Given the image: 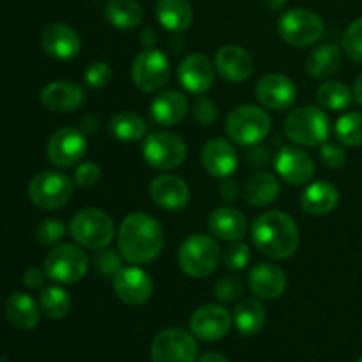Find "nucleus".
<instances>
[{
  "mask_svg": "<svg viewBox=\"0 0 362 362\" xmlns=\"http://www.w3.org/2000/svg\"><path fill=\"white\" fill-rule=\"evenodd\" d=\"M158 21L170 32H184L193 23V7L187 0H158Z\"/></svg>",
  "mask_w": 362,
  "mask_h": 362,
  "instance_id": "obj_31",
  "label": "nucleus"
},
{
  "mask_svg": "<svg viewBox=\"0 0 362 362\" xmlns=\"http://www.w3.org/2000/svg\"><path fill=\"white\" fill-rule=\"evenodd\" d=\"M87 152V140L80 129L62 127L52 134L46 147L49 163L57 168H69L78 165Z\"/></svg>",
  "mask_w": 362,
  "mask_h": 362,
  "instance_id": "obj_13",
  "label": "nucleus"
},
{
  "mask_svg": "<svg viewBox=\"0 0 362 362\" xmlns=\"http://www.w3.org/2000/svg\"><path fill=\"white\" fill-rule=\"evenodd\" d=\"M343 52L350 60L362 64V18L346 28L343 35Z\"/></svg>",
  "mask_w": 362,
  "mask_h": 362,
  "instance_id": "obj_39",
  "label": "nucleus"
},
{
  "mask_svg": "<svg viewBox=\"0 0 362 362\" xmlns=\"http://www.w3.org/2000/svg\"><path fill=\"white\" fill-rule=\"evenodd\" d=\"M232 322V315L223 306L205 304L191 315L189 329L191 334L202 341H218L228 334Z\"/></svg>",
  "mask_w": 362,
  "mask_h": 362,
  "instance_id": "obj_14",
  "label": "nucleus"
},
{
  "mask_svg": "<svg viewBox=\"0 0 362 362\" xmlns=\"http://www.w3.org/2000/svg\"><path fill=\"white\" fill-rule=\"evenodd\" d=\"M182 49H184V42L180 41L179 37L173 39V41H172V52L175 53V55H179V53L182 52Z\"/></svg>",
  "mask_w": 362,
  "mask_h": 362,
  "instance_id": "obj_55",
  "label": "nucleus"
},
{
  "mask_svg": "<svg viewBox=\"0 0 362 362\" xmlns=\"http://www.w3.org/2000/svg\"><path fill=\"white\" fill-rule=\"evenodd\" d=\"M339 204V191L334 184L317 180L311 182L300 194V205L306 214L325 216L334 211Z\"/></svg>",
  "mask_w": 362,
  "mask_h": 362,
  "instance_id": "obj_27",
  "label": "nucleus"
},
{
  "mask_svg": "<svg viewBox=\"0 0 362 362\" xmlns=\"http://www.w3.org/2000/svg\"><path fill=\"white\" fill-rule=\"evenodd\" d=\"M225 129L233 144H239L243 147H255L262 144L271 133V117L258 106H237L226 117Z\"/></svg>",
  "mask_w": 362,
  "mask_h": 362,
  "instance_id": "obj_5",
  "label": "nucleus"
},
{
  "mask_svg": "<svg viewBox=\"0 0 362 362\" xmlns=\"http://www.w3.org/2000/svg\"><path fill=\"white\" fill-rule=\"evenodd\" d=\"M354 98H356V101L362 106V73L356 80V85H354Z\"/></svg>",
  "mask_w": 362,
  "mask_h": 362,
  "instance_id": "obj_53",
  "label": "nucleus"
},
{
  "mask_svg": "<svg viewBox=\"0 0 362 362\" xmlns=\"http://www.w3.org/2000/svg\"><path fill=\"white\" fill-rule=\"evenodd\" d=\"M119 251L133 265L154 262L165 246V232L156 218L145 212H131L119 228Z\"/></svg>",
  "mask_w": 362,
  "mask_h": 362,
  "instance_id": "obj_1",
  "label": "nucleus"
},
{
  "mask_svg": "<svg viewBox=\"0 0 362 362\" xmlns=\"http://www.w3.org/2000/svg\"><path fill=\"white\" fill-rule=\"evenodd\" d=\"M39 306L41 311L52 320H60L66 317L71 310V297L60 286H48L41 292L39 297Z\"/></svg>",
  "mask_w": 362,
  "mask_h": 362,
  "instance_id": "obj_36",
  "label": "nucleus"
},
{
  "mask_svg": "<svg viewBox=\"0 0 362 362\" xmlns=\"http://www.w3.org/2000/svg\"><path fill=\"white\" fill-rule=\"evenodd\" d=\"M41 105L45 106L48 112L55 113H69L80 108L85 103L83 88L80 85L73 83V81H53V83L46 85L41 90Z\"/></svg>",
  "mask_w": 362,
  "mask_h": 362,
  "instance_id": "obj_24",
  "label": "nucleus"
},
{
  "mask_svg": "<svg viewBox=\"0 0 362 362\" xmlns=\"http://www.w3.org/2000/svg\"><path fill=\"white\" fill-rule=\"evenodd\" d=\"M193 117L200 126H214V124L218 122L219 117L218 106H216V103L212 101L211 98H207L205 94L197 95V99H194L193 103Z\"/></svg>",
  "mask_w": 362,
  "mask_h": 362,
  "instance_id": "obj_42",
  "label": "nucleus"
},
{
  "mask_svg": "<svg viewBox=\"0 0 362 362\" xmlns=\"http://www.w3.org/2000/svg\"><path fill=\"white\" fill-rule=\"evenodd\" d=\"M189 103L179 90H166L151 101V117L159 126H175L187 115Z\"/></svg>",
  "mask_w": 362,
  "mask_h": 362,
  "instance_id": "obj_26",
  "label": "nucleus"
},
{
  "mask_svg": "<svg viewBox=\"0 0 362 362\" xmlns=\"http://www.w3.org/2000/svg\"><path fill=\"white\" fill-rule=\"evenodd\" d=\"M101 177V168L95 163H80L74 170V182L80 187H92Z\"/></svg>",
  "mask_w": 362,
  "mask_h": 362,
  "instance_id": "obj_46",
  "label": "nucleus"
},
{
  "mask_svg": "<svg viewBox=\"0 0 362 362\" xmlns=\"http://www.w3.org/2000/svg\"><path fill=\"white\" fill-rule=\"evenodd\" d=\"M219 194L225 202H233L237 197H239V184L235 180L223 179L221 184H219Z\"/></svg>",
  "mask_w": 362,
  "mask_h": 362,
  "instance_id": "obj_49",
  "label": "nucleus"
},
{
  "mask_svg": "<svg viewBox=\"0 0 362 362\" xmlns=\"http://www.w3.org/2000/svg\"><path fill=\"white\" fill-rule=\"evenodd\" d=\"M105 16L115 28L131 30L141 23L144 9L136 0H110L105 7Z\"/></svg>",
  "mask_w": 362,
  "mask_h": 362,
  "instance_id": "obj_34",
  "label": "nucleus"
},
{
  "mask_svg": "<svg viewBox=\"0 0 362 362\" xmlns=\"http://www.w3.org/2000/svg\"><path fill=\"white\" fill-rule=\"evenodd\" d=\"M264 2L271 11H279L283 6H285L286 0H264Z\"/></svg>",
  "mask_w": 362,
  "mask_h": 362,
  "instance_id": "obj_54",
  "label": "nucleus"
},
{
  "mask_svg": "<svg viewBox=\"0 0 362 362\" xmlns=\"http://www.w3.org/2000/svg\"><path fill=\"white\" fill-rule=\"evenodd\" d=\"M334 133L339 144L349 147L362 145V113L349 112L339 117L334 126Z\"/></svg>",
  "mask_w": 362,
  "mask_h": 362,
  "instance_id": "obj_37",
  "label": "nucleus"
},
{
  "mask_svg": "<svg viewBox=\"0 0 362 362\" xmlns=\"http://www.w3.org/2000/svg\"><path fill=\"white\" fill-rule=\"evenodd\" d=\"M329 133H331V122L327 113L317 106H300L290 112L285 120L286 138L303 147L324 145Z\"/></svg>",
  "mask_w": 362,
  "mask_h": 362,
  "instance_id": "obj_4",
  "label": "nucleus"
},
{
  "mask_svg": "<svg viewBox=\"0 0 362 362\" xmlns=\"http://www.w3.org/2000/svg\"><path fill=\"white\" fill-rule=\"evenodd\" d=\"M66 225L60 219H45L35 228V240L39 244H45V246H53V244L62 240V237L66 235Z\"/></svg>",
  "mask_w": 362,
  "mask_h": 362,
  "instance_id": "obj_41",
  "label": "nucleus"
},
{
  "mask_svg": "<svg viewBox=\"0 0 362 362\" xmlns=\"http://www.w3.org/2000/svg\"><path fill=\"white\" fill-rule=\"evenodd\" d=\"M251 260V251L247 244H244L243 240H233L228 247L223 253V262L228 269L232 271H243L247 267Z\"/></svg>",
  "mask_w": 362,
  "mask_h": 362,
  "instance_id": "obj_40",
  "label": "nucleus"
},
{
  "mask_svg": "<svg viewBox=\"0 0 362 362\" xmlns=\"http://www.w3.org/2000/svg\"><path fill=\"white\" fill-rule=\"evenodd\" d=\"M221 247L212 237L204 233L189 235L179 247V267L189 278H207L218 269L221 262Z\"/></svg>",
  "mask_w": 362,
  "mask_h": 362,
  "instance_id": "obj_3",
  "label": "nucleus"
},
{
  "mask_svg": "<svg viewBox=\"0 0 362 362\" xmlns=\"http://www.w3.org/2000/svg\"><path fill=\"white\" fill-rule=\"evenodd\" d=\"M197 341H194L193 334L184 329H165L152 341V362H197Z\"/></svg>",
  "mask_w": 362,
  "mask_h": 362,
  "instance_id": "obj_12",
  "label": "nucleus"
},
{
  "mask_svg": "<svg viewBox=\"0 0 362 362\" xmlns=\"http://www.w3.org/2000/svg\"><path fill=\"white\" fill-rule=\"evenodd\" d=\"M324 30V20L315 11L303 7L286 11L278 21V32L283 41L297 48H306L320 41Z\"/></svg>",
  "mask_w": 362,
  "mask_h": 362,
  "instance_id": "obj_9",
  "label": "nucleus"
},
{
  "mask_svg": "<svg viewBox=\"0 0 362 362\" xmlns=\"http://www.w3.org/2000/svg\"><path fill=\"white\" fill-rule=\"evenodd\" d=\"M202 165L205 172L214 179H228L235 173L237 165H239L235 147L225 138H212L204 145Z\"/></svg>",
  "mask_w": 362,
  "mask_h": 362,
  "instance_id": "obj_19",
  "label": "nucleus"
},
{
  "mask_svg": "<svg viewBox=\"0 0 362 362\" xmlns=\"http://www.w3.org/2000/svg\"><path fill=\"white\" fill-rule=\"evenodd\" d=\"M122 255L120 251L110 250L106 247H99V250H94V255H92V265L95 267V271L101 272L103 276H115L117 272L122 269Z\"/></svg>",
  "mask_w": 362,
  "mask_h": 362,
  "instance_id": "obj_38",
  "label": "nucleus"
},
{
  "mask_svg": "<svg viewBox=\"0 0 362 362\" xmlns=\"http://www.w3.org/2000/svg\"><path fill=\"white\" fill-rule=\"evenodd\" d=\"M151 198L165 211H182L191 202V189L186 180L177 175H159L151 182Z\"/></svg>",
  "mask_w": 362,
  "mask_h": 362,
  "instance_id": "obj_20",
  "label": "nucleus"
},
{
  "mask_svg": "<svg viewBox=\"0 0 362 362\" xmlns=\"http://www.w3.org/2000/svg\"><path fill=\"white\" fill-rule=\"evenodd\" d=\"M99 127H101V120L95 115H85L83 119H81L80 131L83 134H94Z\"/></svg>",
  "mask_w": 362,
  "mask_h": 362,
  "instance_id": "obj_50",
  "label": "nucleus"
},
{
  "mask_svg": "<svg viewBox=\"0 0 362 362\" xmlns=\"http://www.w3.org/2000/svg\"><path fill=\"white\" fill-rule=\"evenodd\" d=\"M6 317L20 331H32L39 324V308L27 293L13 292L6 300Z\"/></svg>",
  "mask_w": 362,
  "mask_h": 362,
  "instance_id": "obj_29",
  "label": "nucleus"
},
{
  "mask_svg": "<svg viewBox=\"0 0 362 362\" xmlns=\"http://www.w3.org/2000/svg\"><path fill=\"white\" fill-rule=\"evenodd\" d=\"M250 288L258 299L274 300L281 297L286 290V274L281 267L267 262L255 265L247 274Z\"/></svg>",
  "mask_w": 362,
  "mask_h": 362,
  "instance_id": "obj_23",
  "label": "nucleus"
},
{
  "mask_svg": "<svg viewBox=\"0 0 362 362\" xmlns=\"http://www.w3.org/2000/svg\"><path fill=\"white\" fill-rule=\"evenodd\" d=\"M133 81L138 90L154 94L161 90L170 78V60L161 49L145 48L133 62Z\"/></svg>",
  "mask_w": 362,
  "mask_h": 362,
  "instance_id": "obj_11",
  "label": "nucleus"
},
{
  "mask_svg": "<svg viewBox=\"0 0 362 362\" xmlns=\"http://www.w3.org/2000/svg\"><path fill=\"white\" fill-rule=\"evenodd\" d=\"M257 99L269 110L283 112L292 108L297 99V87L288 76L279 73H271L262 76L255 87Z\"/></svg>",
  "mask_w": 362,
  "mask_h": 362,
  "instance_id": "obj_16",
  "label": "nucleus"
},
{
  "mask_svg": "<svg viewBox=\"0 0 362 362\" xmlns=\"http://www.w3.org/2000/svg\"><path fill=\"white\" fill-rule=\"evenodd\" d=\"M108 129L112 136L119 141L133 144L147 136V122L133 112H119L110 119Z\"/></svg>",
  "mask_w": 362,
  "mask_h": 362,
  "instance_id": "obj_33",
  "label": "nucleus"
},
{
  "mask_svg": "<svg viewBox=\"0 0 362 362\" xmlns=\"http://www.w3.org/2000/svg\"><path fill=\"white\" fill-rule=\"evenodd\" d=\"M88 264L90 260L80 246L59 244L46 255L45 271L48 279L59 285H74L87 274Z\"/></svg>",
  "mask_w": 362,
  "mask_h": 362,
  "instance_id": "obj_7",
  "label": "nucleus"
},
{
  "mask_svg": "<svg viewBox=\"0 0 362 362\" xmlns=\"http://www.w3.org/2000/svg\"><path fill=\"white\" fill-rule=\"evenodd\" d=\"M341 52L334 45L318 46L317 49L310 53L306 60V71L315 80H327L338 73L341 66Z\"/></svg>",
  "mask_w": 362,
  "mask_h": 362,
  "instance_id": "obj_32",
  "label": "nucleus"
},
{
  "mask_svg": "<svg viewBox=\"0 0 362 362\" xmlns=\"http://www.w3.org/2000/svg\"><path fill=\"white\" fill-rule=\"evenodd\" d=\"M0 362H9V361H7L6 357H0Z\"/></svg>",
  "mask_w": 362,
  "mask_h": 362,
  "instance_id": "obj_56",
  "label": "nucleus"
},
{
  "mask_svg": "<svg viewBox=\"0 0 362 362\" xmlns=\"http://www.w3.org/2000/svg\"><path fill=\"white\" fill-rule=\"evenodd\" d=\"M112 76H113L112 67H110V64L106 62H92L83 73L85 85L94 88V90H98V88H105L106 85L112 81Z\"/></svg>",
  "mask_w": 362,
  "mask_h": 362,
  "instance_id": "obj_43",
  "label": "nucleus"
},
{
  "mask_svg": "<svg viewBox=\"0 0 362 362\" xmlns=\"http://www.w3.org/2000/svg\"><path fill=\"white\" fill-rule=\"evenodd\" d=\"M317 101L322 108L329 112H343L352 103V90L341 81H324L317 88Z\"/></svg>",
  "mask_w": 362,
  "mask_h": 362,
  "instance_id": "obj_35",
  "label": "nucleus"
},
{
  "mask_svg": "<svg viewBox=\"0 0 362 362\" xmlns=\"http://www.w3.org/2000/svg\"><path fill=\"white\" fill-rule=\"evenodd\" d=\"M244 292L243 279L237 276H223L218 283H216L214 293L221 303H233L239 299Z\"/></svg>",
  "mask_w": 362,
  "mask_h": 362,
  "instance_id": "obj_44",
  "label": "nucleus"
},
{
  "mask_svg": "<svg viewBox=\"0 0 362 362\" xmlns=\"http://www.w3.org/2000/svg\"><path fill=\"white\" fill-rule=\"evenodd\" d=\"M198 362H230V361L219 352H207L200 357V361Z\"/></svg>",
  "mask_w": 362,
  "mask_h": 362,
  "instance_id": "obj_52",
  "label": "nucleus"
},
{
  "mask_svg": "<svg viewBox=\"0 0 362 362\" xmlns=\"http://www.w3.org/2000/svg\"><path fill=\"white\" fill-rule=\"evenodd\" d=\"M214 67L223 80L230 83H243L253 74V57L244 48L235 45H226L218 49L214 59Z\"/></svg>",
  "mask_w": 362,
  "mask_h": 362,
  "instance_id": "obj_22",
  "label": "nucleus"
},
{
  "mask_svg": "<svg viewBox=\"0 0 362 362\" xmlns=\"http://www.w3.org/2000/svg\"><path fill=\"white\" fill-rule=\"evenodd\" d=\"M41 46L52 59L73 60L80 53L81 39L69 25L52 23L42 30Z\"/></svg>",
  "mask_w": 362,
  "mask_h": 362,
  "instance_id": "obj_21",
  "label": "nucleus"
},
{
  "mask_svg": "<svg viewBox=\"0 0 362 362\" xmlns=\"http://www.w3.org/2000/svg\"><path fill=\"white\" fill-rule=\"evenodd\" d=\"M46 278H48V276H46L45 269L30 267L25 271L23 283H25V286H28V288H41V286L45 285Z\"/></svg>",
  "mask_w": 362,
  "mask_h": 362,
  "instance_id": "obj_47",
  "label": "nucleus"
},
{
  "mask_svg": "<svg viewBox=\"0 0 362 362\" xmlns=\"http://www.w3.org/2000/svg\"><path fill=\"white\" fill-rule=\"evenodd\" d=\"M247 161H250V165L253 166V168H265V166L269 165V161H271V154H269V151L265 147H257V145H255V147L247 152Z\"/></svg>",
  "mask_w": 362,
  "mask_h": 362,
  "instance_id": "obj_48",
  "label": "nucleus"
},
{
  "mask_svg": "<svg viewBox=\"0 0 362 362\" xmlns=\"http://www.w3.org/2000/svg\"><path fill=\"white\" fill-rule=\"evenodd\" d=\"M140 41L145 48H154V45L158 42V32L152 27H145L140 34Z\"/></svg>",
  "mask_w": 362,
  "mask_h": 362,
  "instance_id": "obj_51",
  "label": "nucleus"
},
{
  "mask_svg": "<svg viewBox=\"0 0 362 362\" xmlns=\"http://www.w3.org/2000/svg\"><path fill=\"white\" fill-rule=\"evenodd\" d=\"M320 159L327 168L331 170H339L346 165V152L345 148L339 147L336 144H329L325 141L320 148Z\"/></svg>",
  "mask_w": 362,
  "mask_h": 362,
  "instance_id": "obj_45",
  "label": "nucleus"
},
{
  "mask_svg": "<svg viewBox=\"0 0 362 362\" xmlns=\"http://www.w3.org/2000/svg\"><path fill=\"white\" fill-rule=\"evenodd\" d=\"M251 239L257 250L269 258L285 260L299 247V228L285 212L267 211L253 221Z\"/></svg>",
  "mask_w": 362,
  "mask_h": 362,
  "instance_id": "obj_2",
  "label": "nucleus"
},
{
  "mask_svg": "<svg viewBox=\"0 0 362 362\" xmlns=\"http://www.w3.org/2000/svg\"><path fill=\"white\" fill-rule=\"evenodd\" d=\"M243 198L253 207H267L279 197V180L272 173L258 172L251 175L243 186Z\"/></svg>",
  "mask_w": 362,
  "mask_h": 362,
  "instance_id": "obj_28",
  "label": "nucleus"
},
{
  "mask_svg": "<svg viewBox=\"0 0 362 362\" xmlns=\"http://www.w3.org/2000/svg\"><path fill=\"white\" fill-rule=\"evenodd\" d=\"M207 226L216 239L233 243V240H243V237L246 235L247 219L239 209L218 207L209 214Z\"/></svg>",
  "mask_w": 362,
  "mask_h": 362,
  "instance_id": "obj_25",
  "label": "nucleus"
},
{
  "mask_svg": "<svg viewBox=\"0 0 362 362\" xmlns=\"http://www.w3.org/2000/svg\"><path fill=\"white\" fill-rule=\"evenodd\" d=\"M113 290L127 306H141L152 297L154 285L144 269L122 267L113 276Z\"/></svg>",
  "mask_w": 362,
  "mask_h": 362,
  "instance_id": "obj_15",
  "label": "nucleus"
},
{
  "mask_svg": "<svg viewBox=\"0 0 362 362\" xmlns=\"http://www.w3.org/2000/svg\"><path fill=\"white\" fill-rule=\"evenodd\" d=\"M69 233L80 246L88 250L110 246L115 233L113 219L105 211L95 207L76 212L69 223Z\"/></svg>",
  "mask_w": 362,
  "mask_h": 362,
  "instance_id": "obj_6",
  "label": "nucleus"
},
{
  "mask_svg": "<svg viewBox=\"0 0 362 362\" xmlns=\"http://www.w3.org/2000/svg\"><path fill=\"white\" fill-rule=\"evenodd\" d=\"M144 158L152 168H179L187 156V145L179 134L168 131H156L144 138Z\"/></svg>",
  "mask_w": 362,
  "mask_h": 362,
  "instance_id": "obj_10",
  "label": "nucleus"
},
{
  "mask_svg": "<svg viewBox=\"0 0 362 362\" xmlns=\"http://www.w3.org/2000/svg\"><path fill=\"white\" fill-rule=\"evenodd\" d=\"M214 64L204 53H191L184 57L177 69L179 83L194 95L205 94L214 83Z\"/></svg>",
  "mask_w": 362,
  "mask_h": 362,
  "instance_id": "obj_18",
  "label": "nucleus"
},
{
  "mask_svg": "<svg viewBox=\"0 0 362 362\" xmlns=\"http://www.w3.org/2000/svg\"><path fill=\"white\" fill-rule=\"evenodd\" d=\"M233 324H235L237 331L243 336H257L258 332L264 329L265 320H267V311H265L264 304L258 299L247 297L243 299L233 310Z\"/></svg>",
  "mask_w": 362,
  "mask_h": 362,
  "instance_id": "obj_30",
  "label": "nucleus"
},
{
  "mask_svg": "<svg viewBox=\"0 0 362 362\" xmlns=\"http://www.w3.org/2000/svg\"><path fill=\"white\" fill-rule=\"evenodd\" d=\"M357 362H362V357H361V359H359V361H357Z\"/></svg>",
  "mask_w": 362,
  "mask_h": 362,
  "instance_id": "obj_57",
  "label": "nucleus"
},
{
  "mask_svg": "<svg viewBox=\"0 0 362 362\" xmlns=\"http://www.w3.org/2000/svg\"><path fill=\"white\" fill-rule=\"evenodd\" d=\"M74 184L67 175L53 170L37 173L28 184V198L42 211H57L69 204Z\"/></svg>",
  "mask_w": 362,
  "mask_h": 362,
  "instance_id": "obj_8",
  "label": "nucleus"
},
{
  "mask_svg": "<svg viewBox=\"0 0 362 362\" xmlns=\"http://www.w3.org/2000/svg\"><path fill=\"white\" fill-rule=\"evenodd\" d=\"M276 173L292 186L308 184L315 175V163L306 151L299 147H281L274 158Z\"/></svg>",
  "mask_w": 362,
  "mask_h": 362,
  "instance_id": "obj_17",
  "label": "nucleus"
}]
</instances>
